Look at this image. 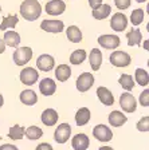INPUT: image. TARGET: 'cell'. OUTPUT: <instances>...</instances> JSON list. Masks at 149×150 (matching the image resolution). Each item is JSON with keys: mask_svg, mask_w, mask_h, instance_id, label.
<instances>
[{"mask_svg": "<svg viewBox=\"0 0 149 150\" xmlns=\"http://www.w3.org/2000/svg\"><path fill=\"white\" fill-rule=\"evenodd\" d=\"M42 13V6L38 0H24L20 4V15L28 20V22H34L36 20Z\"/></svg>", "mask_w": 149, "mask_h": 150, "instance_id": "cell-1", "label": "cell"}, {"mask_svg": "<svg viewBox=\"0 0 149 150\" xmlns=\"http://www.w3.org/2000/svg\"><path fill=\"white\" fill-rule=\"evenodd\" d=\"M14 62L18 66H24L32 59V50L30 47H19L12 55Z\"/></svg>", "mask_w": 149, "mask_h": 150, "instance_id": "cell-2", "label": "cell"}, {"mask_svg": "<svg viewBox=\"0 0 149 150\" xmlns=\"http://www.w3.org/2000/svg\"><path fill=\"white\" fill-rule=\"evenodd\" d=\"M70 135H71V126L68 123H61L55 129L54 139H55L56 144H66L70 139Z\"/></svg>", "mask_w": 149, "mask_h": 150, "instance_id": "cell-3", "label": "cell"}, {"mask_svg": "<svg viewBox=\"0 0 149 150\" xmlns=\"http://www.w3.org/2000/svg\"><path fill=\"white\" fill-rule=\"evenodd\" d=\"M110 63H112L114 67H126V66L130 64V55L125 51H114V52L110 55Z\"/></svg>", "mask_w": 149, "mask_h": 150, "instance_id": "cell-4", "label": "cell"}, {"mask_svg": "<svg viewBox=\"0 0 149 150\" xmlns=\"http://www.w3.org/2000/svg\"><path fill=\"white\" fill-rule=\"evenodd\" d=\"M94 84V75L90 72H82L77 78V90L81 93H86Z\"/></svg>", "mask_w": 149, "mask_h": 150, "instance_id": "cell-5", "label": "cell"}, {"mask_svg": "<svg viewBox=\"0 0 149 150\" xmlns=\"http://www.w3.org/2000/svg\"><path fill=\"white\" fill-rule=\"evenodd\" d=\"M38 78H39V72L34 67H26L20 71V82L26 86H32L36 83Z\"/></svg>", "mask_w": 149, "mask_h": 150, "instance_id": "cell-6", "label": "cell"}, {"mask_svg": "<svg viewBox=\"0 0 149 150\" xmlns=\"http://www.w3.org/2000/svg\"><path fill=\"white\" fill-rule=\"evenodd\" d=\"M120 106L125 112H134L137 109V100L130 93H122L120 97Z\"/></svg>", "mask_w": 149, "mask_h": 150, "instance_id": "cell-7", "label": "cell"}, {"mask_svg": "<svg viewBox=\"0 0 149 150\" xmlns=\"http://www.w3.org/2000/svg\"><path fill=\"white\" fill-rule=\"evenodd\" d=\"M110 27H112L113 31L115 32H121L124 30H126L128 27V18L125 13L121 12H115L112 16V20H110Z\"/></svg>", "mask_w": 149, "mask_h": 150, "instance_id": "cell-8", "label": "cell"}, {"mask_svg": "<svg viewBox=\"0 0 149 150\" xmlns=\"http://www.w3.org/2000/svg\"><path fill=\"white\" fill-rule=\"evenodd\" d=\"M93 135L99 142H109L113 138V131L106 125H97L93 129Z\"/></svg>", "mask_w": 149, "mask_h": 150, "instance_id": "cell-9", "label": "cell"}, {"mask_svg": "<svg viewBox=\"0 0 149 150\" xmlns=\"http://www.w3.org/2000/svg\"><path fill=\"white\" fill-rule=\"evenodd\" d=\"M120 38L117 35H101L98 38V43L106 50H115L120 46Z\"/></svg>", "mask_w": 149, "mask_h": 150, "instance_id": "cell-10", "label": "cell"}, {"mask_svg": "<svg viewBox=\"0 0 149 150\" xmlns=\"http://www.w3.org/2000/svg\"><path fill=\"white\" fill-rule=\"evenodd\" d=\"M36 67L41 70V71L48 72L55 67V60H54V58L51 55L43 54V55H41L36 59Z\"/></svg>", "mask_w": 149, "mask_h": 150, "instance_id": "cell-11", "label": "cell"}, {"mask_svg": "<svg viewBox=\"0 0 149 150\" xmlns=\"http://www.w3.org/2000/svg\"><path fill=\"white\" fill-rule=\"evenodd\" d=\"M46 12L48 15H53V16H58V15H62L65 12L66 9V4L65 1L62 0H51L48 3H46Z\"/></svg>", "mask_w": 149, "mask_h": 150, "instance_id": "cell-12", "label": "cell"}, {"mask_svg": "<svg viewBox=\"0 0 149 150\" xmlns=\"http://www.w3.org/2000/svg\"><path fill=\"white\" fill-rule=\"evenodd\" d=\"M41 28L46 32H51V34H59L63 31L65 24L61 20H43L41 23Z\"/></svg>", "mask_w": 149, "mask_h": 150, "instance_id": "cell-13", "label": "cell"}, {"mask_svg": "<svg viewBox=\"0 0 149 150\" xmlns=\"http://www.w3.org/2000/svg\"><path fill=\"white\" fill-rule=\"evenodd\" d=\"M90 145V141L89 137L83 133H79V134H75L71 139V146L74 150H86Z\"/></svg>", "mask_w": 149, "mask_h": 150, "instance_id": "cell-14", "label": "cell"}, {"mask_svg": "<svg viewBox=\"0 0 149 150\" xmlns=\"http://www.w3.org/2000/svg\"><path fill=\"white\" fill-rule=\"evenodd\" d=\"M97 97H98L99 102L103 103L105 106H112L113 103H114V97H113L112 91L109 90V88L103 87V86H99L97 88Z\"/></svg>", "mask_w": 149, "mask_h": 150, "instance_id": "cell-15", "label": "cell"}, {"mask_svg": "<svg viewBox=\"0 0 149 150\" xmlns=\"http://www.w3.org/2000/svg\"><path fill=\"white\" fill-rule=\"evenodd\" d=\"M39 91H41L43 95H46V97L53 95V94L56 91V83H55V81H54V79H51V78L42 79L41 83H39Z\"/></svg>", "mask_w": 149, "mask_h": 150, "instance_id": "cell-16", "label": "cell"}, {"mask_svg": "<svg viewBox=\"0 0 149 150\" xmlns=\"http://www.w3.org/2000/svg\"><path fill=\"white\" fill-rule=\"evenodd\" d=\"M128 121L126 115L122 114L121 111H118V110H114L109 114V123L113 126V127H120V126L125 125Z\"/></svg>", "mask_w": 149, "mask_h": 150, "instance_id": "cell-17", "label": "cell"}, {"mask_svg": "<svg viewBox=\"0 0 149 150\" xmlns=\"http://www.w3.org/2000/svg\"><path fill=\"white\" fill-rule=\"evenodd\" d=\"M58 112L55 111L54 109H46L43 112H42V122H43V125L46 126H54L58 122Z\"/></svg>", "mask_w": 149, "mask_h": 150, "instance_id": "cell-18", "label": "cell"}, {"mask_svg": "<svg viewBox=\"0 0 149 150\" xmlns=\"http://www.w3.org/2000/svg\"><path fill=\"white\" fill-rule=\"evenodd\" d=\"M89 63H90L91 69L94 71H98L102 64V52L98 48H93L90 51V56H89Z\"/></svg>", "mask_w": 149, "mask_h": 150, "instance_id": "cell-19", "label": "cell"}, {"mask_svg": "<svg viewBox=\"0 0 149 150\" xmlns=\"http://www.w3.org/2000/svg\"><path fill=\"white\" fill-rule=\"evenodd\" d=\"M90 118H91L90 110L87 109V107H81V109L77 111V114H75V123H77L78 126H85L89 123Z\"/></svg>", "mask_w": 149, "mask_h": 150, "instance_id": "cell-20", "label": "cell"}, {"mask_svg": "<svg viewBox=\"0 0 149 150\" xmlns=\"http://www.w3.org/2000/svg\"><path fill=\"white\" fill-rule=\"evenodd\" d=\"M20 102L26 106H32L35 103L38 102V95L34 90H23L20 93Z\"/></svg>", "mask_w": 149, "mask_h": 150, "instance_id": "cell-21", "label": "cell"}, {"mask_svg": "<svg viewBox=\"0 0 149 150\" xmlns=\"http://www.w3.org/2000/svg\"><path fill=\"white\" fill-rule=\"evenodd\" d=\"M126 38H128V44L130 47L140 46L141 40H143V34H141L138 28H132L129 32H126Z\"/></svg>", "mask_w": 149, "mask_h": 150, "instance_id": "cell-22", "label": "cell"}, {"mask_svg": "<svg viewBox=\"0 0 149 150\" xmlns=\"http://www.w3.org/2000/svg\"><path fill=\"white\" fill-rule=\"evenodd\" d=\"M71 76V69L68 64H59L55 69V78L59 82H66Z\"/></svg>", "mask_w": 149, "mask_h": 150, "instance_id": "cell-23", "label": "cell"}, {"mask_svg": "<svg viewBox=\"0 0 149 150\" xmlns=\"http://www.w3.org/2000/svg\"><path fill=\"white\" fill-rule=\"evenodd\" d=\"M110 12H112V7L109 4H101L99 7L93 9V18L97 20H103L110 15Z\"/></svg>", "mask_w": 149, "mask_h": 150, "instance_id": "cell-24", "label": "cell"}, {"mask_svg": "<svg viewBox=\"0 0 149 150\" xmlns=\"http://www.w3.org/2000/svg\"><path fill=\"white\" fill-rule=\"evenodd\" d=\"M4 44L8 47H18L20 44V35L15 31H8L4 34V39H3Z\"/></svg>", "mask_w": 149, "mask_h": 150, "instance_id": "cell-25", "label": "cell"}, {"mask_svg": "<svg viewBox=\"0 0 149 150\" xmlns=\"http://www.w3.org/2000/svg\"><path fill=\"white\" fill-rule=\"evenodd\" d=\"M66 35H67V39L73 43H79L82 40V31L77 25H70V27L66 30Z\"/></svg>", "mask_w": 149, "mask_h": 150, "instance_id": "cell-26", "label": "cell"}, {"mask_svg": "<svg viewBox=\"0 0 149 150\" xmlns=\"http://www.w3.org/2000/svg\"><path fill=\"white\" fill-rule=\"evenodd\" d=\"M86 58H87V54L85 50H75L74 52L70 55V63L75 64V66H79L86 60Z\"/></svg>", "mask_w": 149, "mask_h": 150, "instance_id": "cell-27", "label": "cell"}, {"mask_svg": "<svg viewBox=\"0 0 149 150\" xmlns=\"http://www.w3.org/2000/svg\"><path fill=\"white\" fill-rule=\"evenodd\" d=\"M24 135L30 141H35V139L42 138V135H43V130H42L39 126H30L28 129H26Z\"/></svg>", "mask_w": 149, "mask_h": 150, "instance_id": "cell-28", "label": "cell"}, {"mask_svg": "<svg viewBox=\"0 0 149 150\" xmlns=\"http://www.w3.org/2000/svg\"><path fill=\"white\" fill-rule=\"evenodd\" d=\"M24 131H26V129L23 127V126L15 125V126H12V127L9 129L8 137L14 141H19V139H22V138L24 137Z\"/></svg>", "mask_w": 149, "mask_h": 150, "instance_id": "cell-29", "label": "cell"}, {"mask_svg": "<svg viewBox=\"0 0 149 150\" xmlns=\"http://www.w3.org/2000/svg\"><path fill=\"white\" fill-rule=\"evenodd\" d=\"M134 76H136V82L140 86H148V83H149V74H148V71L146 70H144V69H137L136 70V72H134Z\"/></svg>", "mask_w": 149, "mask_h": 150, "instance_id": "cell-30", "label": "cell"}, {"mask_svg": "<svg viewBox=\"0 0 149 150\" xmlns=\"http://www.w3.org/2000/svg\"><path fill=\"white\" fill-rule=\"evenodd\" d=\"M19 22V18L16 15H8L3 19V22L0 24V30L1 31H6L7 28H14Z\"/></svg>", "mask_w": 149, "mask_h": 150, "instance_id": "cell-31", "label": "cell"}, {"mask_svg": "<svg viewBox=\"0 0 149 150\" xmlns=\"http://www.w3.org/2000/svg\"><path fill=\"white\" fill-rule=\"evenodd\" d=\"M118 83L121 84L122 88H125L126 91L133 90V87H134V81L132 78V75H129V74H122L120 76V79H118Z\"/></svg>", "mask_w": 149, "mask_h": 150, "instance_id": "cell-32", "label": "cell"}, {"mask_svg": "<svg viewBox=\"0 0 149 150\" xmlns=\"http://www.w3.org/2000/svg\"><path fill=\"white\" fill-rule=\"evenodd\" d=\"M144 16H145L144 9H141V8L134 9L133 12H132V15H130V23L133 25H140L141 23L144 22Z\"/></svg>", "mask_w": 149, "mask_h": 150, "instance_id": "cell-33", "label": "cell"}, {"mask_svg": "<svg viewBox=\"0 0 149 150\" xmlns=\"http://www.w3.org/2000/svg\"><path fill=\"white\" fill-rule=\"evenodd\" d=\"M137 129L138 131H149V117H144L137 122Z\"/></svg>", "mask_w": 149, "mask_h": 150, "instance_id": "cell-34", "label": "cell"}, {"mask_svg": "<svg viewBox=\"0 0 149 150\" xmlns=\"http://www.w3.org/2000/svg\"><path fill=\"white\" fill-rule=\"evenodd\" d=\"M140 105L144 107L149 106V90L148 88H145V90L140 94Z\"/></svg>", "mask_w": 149, "mask_h": 150, "instance_id": "cell-35", "label": "cell"}, {"mask_svg": "<svg viewBox=\"0 0 149 150\" xmlns=\"http://www.w3.org/2000/svg\"><path fill=\"white\" fill-rule=\"evenodd\" d=\"M115 3V7H117L118 9H126L130 7V0H114Z\"/></svg>", "mask_w": 149, "mask_h": 150, "instance_id": "cell-36", "label": "cell"}, {"mask_svg": "<svg viewBox=\"0 0 149 150\" xmlns=\"http://www.w3.org/2000/svg\"><path fill=\"white\" fill-rule=\"evenodd\" d=\"M35 150H54V149H53V146H51L50 144H46V142H43V144H39V145H38Z\"/></svg>", "mask_w": 149, "mask_h": 150, "instance_id": "cell-37", "label": "cell"}, {"mask_svg": "<svg viewBox=\"0 0 149 150\" xmlns=\"http://www.w3.org/2000/svg\"><path fill=\"white\" fill-rule=\"evenodd\" d=\"M0 150H19L15 145H11V144H4L0 146Z\"/></svg>", "mask_w": 149, "mask_h": 150, "instance_id": "cell-38", "label": "cell"}, {"mask_svg": "<svg viewBox=\"0 0 149 150\" xmlns=\"http://www.w3.org/2000/svg\"><path fill=\"white\" fill-rule=\"evenodd\" d=\"M89 4H90V7L94 9L102 4V0H89Z\"/></svg>", "mask_w": 149, "mask_h": 150, "instance_id": "cell-39", "label": "cell"}, {"mask_svg": "<svg viewBox=\"0 0 149 150\" xmlns=\"http://www.w3.org/2000/svg\"><path fill=\"white\" fill-rule=\"evenodd\" d=\"M4 50H6V44H4L3 39L0 38V54H3V52H4Z\"/></svg>", "mask_w": 149, "mask_h": 150, "instance_id": "cell-40", "label": "cell"}, {"mask_svg": "<svg viewBox=\"0 0 149 150\" xmlns=\"http://www.w3.org/2000/svg\"><path fill=\"white\" fill-rule=\"evenodd\" d=\"M98 150H113V149L110 146H102V147H99Z\"/></svg>", "mask_w": 149, "mask_h": 150, "instance_id": "cell-41", "label": "cell"}, {"mask_svg": "<svg viewBox=\"0 0 149 150\" xmlns=\"http://www.w3.org/2000/svg\"><path fill=\"white\" fill-rule=\"evenodd\" d=\"M3 103H4V99H3V95L0 94V107L3 106Z\"/></svg>", "mask_w": 149, "mask_h": 150, "instance_id": "cell-42", "label": "cell"}, {"mask_svg": "<svg viewBox=\"0 0 149 150\" xmlns=\"http://www.w3.org/2000/svg\"><path fill=\"white\" fill-rule=\"evenodd\" d=\"M144 47H145V50H148V40L144 42Z\"/></svg>", "mask_w": 149, "mask_h": 150, "instance_id": "cell-43", "label": "cell"}, {"mask_svg": "<svg viewBox=\"0 0 149 150\" xmlns=\"http://www.w3.org/2000/svg\"><path fill=\"white\" fill-rule=\"evenodd\" d=\"M137 3H144V1H146V0H136Z\"/></svg>", "mask_w": 149, "mask_h": 150, "instance_id": "cell-44", "label": "cell"}, {"mask_svg": "<svg viewBox=\"0 0 149 150\" xmlns=\"http://www.w3.org/2000/svg\"><path fill=\"white\" fill-rule=\"evenodd\" d=\"M0 12H1V7H0Z\"/></svg>", "mask_w": 149, "mask_h": 150, "instance_id": "cell-45", "label": "cell"}]
</instances>
